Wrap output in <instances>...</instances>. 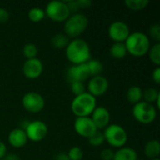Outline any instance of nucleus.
<instances>
[{
    "instance_id": "obj_22",
    "label": "nucleus",
    "mask_w": 160,
    "mask_h": 160,
    "mask_svg": "<svg viewBox=\"0 0 160 160\" xmlns=\"http://www.w3.org/2000/svg\"><path fill=\"white\" fill-rule=\"evenodd\" d=\"M86 64H87V67H88L91 77L101 75V73L103 72V65L99 60L91 58Z\"/></svg>"
},
{
    "instance_id": "obj_11",
    "label": "nucleus",
    "mask_w": 160,
    "mask_h": 160,
    "mask_svg": "<svg viewBox=\"0 0 160 160\" xmlns=\"http://www.w3.org/2000/svg\"><path fill=\"white\" fill-rule=\"evenodd\" d=\"M74 129L78 135L87 139L98 131L90 117H77L74 122Z\"/></svg>"
},
{
    "instance_id": "obj_41",
    "label": "nucleus",
    "mask_w": 160,
    "mask_h": 160,
    "mask_svg": "<svg viewBox=\"0 0 160 160\" xmlns=\"http://www.w3.org/2000/svg\"><path fill=\"white\" fill-rule=\"evenodd\" d=\"M151 160H159V158H156V159H151Z\"/></svg>"
},
{
    "instance_id": "obj_6",
    "label": "nucleus",
    "mask_w": 160,
    "mask_h": 160,
    "mask_svg": "<svg viewBox=\"0 0 160 160\" xmlns=\"http://www.w3.org/2000/svg\"><path fill=\"white\" fill-rule=\"evenodd\" d=\"M133 117L141 124L149 125L153 123L157 118V109L153 104L145 101H141L133 106L132 109Z\"/></svg>"
},
{
    "instance_id": "obj_12",
    "label": "nucleus",
    "mask_w": 160,
    "mask_h": 160,
    "mask_svg": "<svg viewBox=\"0 0 160 160\" xmlns=\"http://www.w3.org/2000/svg\"><path fill=\"white\" fill-rule=\"evenodd\" d=\"M109 88V81L106 77L102 75L92 77L87 84V90L90 95L93 97H100L103 96Z\"/></svg>"
},
{
    "instance_id": "obj_19",
    "label": "nucleus",
    "mask_w": 160,
    "mask_h": 160,
    "mask_svg": "<svg viewBox=\"0 0 160 160\" xmlns=\"http://www.w3.org/2000/svg\"><path fill=\"white\" fill-rule=\"evenodd\" d=\"M127 99L129 103L135 105L142 99V89L139 86H131L127 91Z\"/></svg>"
},
{
    "instance_id": "obj_7",
    "label": "nucleus",
    "mask_w": 160,
    "mask_h": 160,
    "mask_svg": "<svg viewBox=\"0 0 160 160\" xmlns=\"http://www.w3.org/2000/svg\"><path fill=\"white\" fill-rule=\"evenodd\" d=\"M45 15L55 22H65L70 16V11L64 1H51L45 8Z\"/></svg>"
},
{
    "instance_id": "obj_15",
    "label": "nucleus",
    "mask_w": 160,
    "mask_h": 160,
    "mask_svg": "<svg viewBox=\"0 0 160 160\" xmlns=\"http://www.w3.org/2000/svg\"><path fill=\"white\" fill-rule=\"evenodd\" d=\"M91 119L98 130L105 129L110 124L111 115L108 109L100 106V107H96V109L91 114Z\"/></svg>"
},
{
    "instance_id": "obj_40",
    "label": "nucleus",
    "mask_w": 160,
    "mask_h": 160,
    "mask_svg": "<svg viewBox=\"0 0 160 160\" xmlns=\"http://www.w3.org/2000/svg\"><path fill=\"white\" fill-rule=\"evenodd\" d=\"M155 103L157 104V108H158V109H160V96L158 98V99H157V101H156Z\"/></svg>"
},
{
    "instance_id": "obj_14",
    "label": "nucleus",
    "mask_w": 160,
    "mask_h": 160,
    "mask_svg": "<svg viewBox=\"0 0 160 160\" xmlns=\"http://www.w3.org/2000/svg\"><path fill=\"white\" fill-rule=\"evenodd\" d=\"M89 77H91L87 64L73 65L71 66L67 72V78L69 82H83Z\"/></svg>"
},
{
    "instance_id": "obj_8",
    "label": "nucleus",
    "mask_w": 160,
    "mask_h": 160,
    "mask_svg": "<svg viewBox=\"0 0 160 160\" xmlns=\"http://www.w3.org/2000/svg\"><path fill=\"white\" fill-rule=\"evenodd\" d=\"M22 104L25 111L32 113H38L43 110L45 100L40 94L36 92H28L22 97Z\"/></svg>"
},
{
    "instance_id": "obj_16",
    "label": "nucleus",
    "mask_w": 160,
    "mask_h": 160,
    "mask_svg": "<svg viewBox=\"0 0 160 160\" xmlns=\"http://www.w3.org/2000/svg\"><path fill=\"white\" fill-rule=\"evenodd\" d=\"M8 141L9 144L14 148H22L27 143V137L23 129L18 128L12 129L8 137Z\"/></svg>"
},
{
    "instance_id": "obj_18",
    "label": "nucleus",
    "mask_w": 160,
    "mask_h": 160,
    "mask_svg": "<svg viewBox=\"0 0 160 160\" xmlns=\"http://www.w3.org/2000/svg\"><path fill=\"white\" fill-rule=\"evenodd\" d=\"M113 160H138V155L133 148L122 147L114 152Z\"/></svg>"
},
{
    "instance_id": "obj_42",
    "label": "nucleus",
    "mask_w": 160,
    "mask_h": 160,
    "mask_svg": "<svg viewBox=\"0 0 160 160\" xmlns=\"http://www.w3.org/2000/svg\"><path fill=\"white\" fill-rule=\"evenodd\" d=\"M0 160H2V159H0Z\"/></svg>"
},
{
    "instance_id": "obj_26",
    "label": "nucleus",
    "mask_w": 160,
    "mask_h": 160,
    "mask_svg": "<svg viewBox=\"0 0 160 160\" xmlns=\"http://www.w3.org/2000/svg\"><path fill=\"white\" fill-rule=\"evenodd\" d=\"M45 11L39 8H33L28 11V19L32 22H38L45 17Z\"/></svg>"
},
{
    "instance_id": "obj_25",
    "label": "nucleus",
    "mask_w": 160,
    "mask_h": 160,
    "mask_svg": "<svg viewBox=\"0 0 160 160\" xmlns=\"http://www.w3.org/2000/svg\"><path fill=\"white\" fill-rule=\"evenodd\" d=\"M148 54H149V58L151 60V62L156 65L157 67H159L160 65V43L157 42L156 44H154L152 47H150L149 51H148Z\"/></svg>"
},
{
    "instance_id": "obj_2",
    "label": "nucleus",
    "mask_w": 160,
    "mask_h": 160,
    "mask_svg": "<svg viewBox=\"0 0 160 160\" xmlns=\"http://www.w3.org/2000/svg\"><path fill=\"white\" fill-rule=\"evenodd\" d=\"M128 51V53L135 57H142L148 53L151 47L149 38L142 32L130 33L127 40L124 42Z\"/></svg>"
},
{
    "instance_id": "obj_24",
    "label": "nucleus",
    "mask_w": 160,
    "mask_h": 160,
    "mask_svg": "<svg viewBox=\"0 0 160 160\" xmlns=\"http://www.w3.org/2000/svg\"><path fill=\"white\" fill-rule=\"evenodd\" d=\"M125 4L129 9L134 11H139L144 9L149 5V1L148 0H126Z\"/></svg>"
},
{
    "instance_id": "obj_31",
    "label": "nucleus",
    "mask_w": 160,
    "mask_h": 160,
    "mask_svg": "<svg viewBox=\"0 0 160 160\" xmlns=\"http://www.w3.org/2000/svg\"><path fill=\"white\" fill-rule=\"evenodd\" d=\"M149 34H150V37L156 40V41H159L160 40V25L156 23V24H153L150 26L149 28Z\"/></svg>"
},
{
    "instance_id": "obj_27",
    "label": "nucleus",
    "mask_w": 160,
    "mask_h": 160,
    "mask_svg": "<svg viewBox=\"0 0 160 160\" xmlns=\"http://www.w3.org/2000/svg\"><path fill=\"white\" fill-rule=\"evenodd\" d=\"M22 54L26 59L36 58L38 54V47L34 43H27L22 48Z\"/></svg>"
},
{
    "instance_id": "obj_28",
    "label": "nucleus",
    "mask_w": 160,
    "mask_h": 160,
    "mask_svg": "<svg viewBox=\"0 0 160 160\" xmlns=\"http://www.w3.org/2000/svg\"><path fill=\"white\" fill-rule=\"evenodd\" d=\"M88 141H89V143L95 147H98V146H100L104 143L105 142V138H104V135L102 132H100L99 130H98L93 136H91L90 138H88Z\"/></svg>"
},
{
    "instance_id": "obj_4",
    "label": "nucleus",
    "mask_w": 160,
    "mask_h": 160,
    "mask_svg": "<svg viewBox=\"0 0 160 160\" xmlns=\"http://www.w3.org/2000/svg\"><path fill=\"white\" fill-rule=\"evenodd\" d=\"M88 26V19L82 13H74L70 15L65 22L64 30L65 35L69 38H78L83 34Z\"/></svg>"
},
{
    "instance_id": "obj_21",
    "label": "nucleus",
    "mask_w": 160,
    "mask_h": 160,
    "mask_svg": "<svg viewBox=\"0 0 160 160\" xmlns=\"http://www.w3.org/2000/svg\"><path fill=\"white\" fill-rule=\"evenodd\" d=\"M69 38L65 35V34H55L54 36H52V38H51V44L53 48L55 49H66L67 46L69 43Z\"/></svg>"
},
{
    "instance_id": "obj_37",
    "label": "nucleus",
    "mask_w": 160,
    "mask_h": 160,
    "mask_svg": "<svg viewBox=\"0 0 160 160\" xmlns=\"http://www.w3.org/2000/svg\"><path fill=\"white\" fill-rule=\"evenodd\" d=\"M6 155H7V146L2 141H0V159H3Z\"/></svg>"
},
{
    "instance_id": "obj_30",
    "label": "nucleus",
    "mask_w": 160,
    "mask_h": 160,
    "mask_svg": "<svg viewBox=\"0 0 160 160\" xmlns=\"http://www.w3.org/2000/svg\"><path fill=\"white\" fill-rule=\"evenodd\" d=\"M69 160H82L83 158V151L78 146H74L69 149L68 153Z\"/></svg>"
},
{
    "instance_id": "obj_34",
    "label": "nucleus",
    "mask_w": 160,
    "mask_h": 160,
    "mask_svg": "<svg viewBox=\"0 0 160 160\" xmlns=\"http://www.w3.org/2000/svg\"><path fill=\"white\" fill-rule=\"evenodd\" d=\"M64 2L67 4V6H68V9H69V11H70V13H71V12H76V11L79 9V7H78V5H77V2H76V0L64 1Z\"/></svg>"
},
{
    "instance_id": "obj_10",
    "label": "nucleus",
    "mask_w": 160,
    "mask_h": 160,
    "mask_svg": "<svg viewBox=\"0 0 160 160\" xmlns=\"http://www.w3.org/2000/svg\"><path fill=\"white\" fill-rule=\"evenodd\" d=\"M108 35L114 42H125L130 35V29L125 22L114 21L109 26Z\"/></svg>"
},
{
    "instance_id": "obj_13",
    "label": "nucleus",
    "mask_w": 160,
    "mask_h": 160,
    "mask_svg": "<svg viewBox=\"0 0 160 160\" xmlns=\"http://www.w3.org/2000/svg\"><path fill=\"white\" fill-rule=\"evenodd\" d=\"M43 71V64L38 58L26 59L22 65V73L29 80L38 79Z\"/></svg>"
},
{
    "instance_id": "obj_23",
    "label": "nucleus",
    "mask_w": 160,
    "mask_h": 160,
    "mask_svg": "<svg viewBox=\"0 0 160 160\" xmlns=\"http://www.w3.org/2000/svg\"><path fill=\"white\" fill-rule=\"evenodd\" d=\"M160 96V93L158 89L154 87H149L142 91V98L144 99L145 102L153 104L157 101L158 98Z\"/></svg>"
},
{
    "instance_id": "obj_3",
    "label": "nucleus",
    "mask_w": 160,
    "mask_h": 160,
    "mask_svg": "<svg viewBox=\"0 0 160 160\" xmlns=\"http://www.w3.org/2000/svg\"><path fill=\"white\" fill-rule=\"evenodd\" d=\"M97 107V98L85 92L73 98L70 108L77 117H89Z\"/></svg>"
},
{
    "instance_id": "obj_17",
    "label": "nucleus",
    "mask_w": 160,
    "mask_h": 160,
    "mask_svg": "<svg viewBox=\"0 0 160 160\" xmlns=\"http://www.w3.org/2000/svg\"><path fill=\"white\" fill-rule=\"evenodd\" d=\"M144 155L149 159L158 158L160 155V143L158 140H151L144 146Z\"/></svg>"
},
{
    "instance_id": "obj_33",
    "label": "nucleus",
    "mask_w": 160,
    "mask_h": 160,
    "mask_svg": "<svg viewBox=\"0 0 160 160\" xmlns=\"http://www.w3.org/2000/svg\"><path fill=\"white\" fill-rule=\"evenodd\" d=\"M8 20H9V12L6 8H0V23L7 22Z\"/></svg>"
},
{
    "instance_id": "obj_5",
    "label": "nucleus",
    "mask_w": 160,
    "mask_h": 160,
    "mask_svg": "<svg viewBox=\"0 0 160 160\" xmlns=\"http://www.w3.org/2000/svg\"><path fill=\"white\" fill-rule=\"evenodd\" d=\"M105 142L115 148H122L128 142V133L120 125H109L103 132Z\"/></svg>"
},
{
    "instance_id": "obj_32",
    "label": "nucleus",
    "mask_w": 160,
    "mask_h": 160,
    "mask_svg": "<svg viewBox=\"0 0 160 160\" xmlns=\"http://www.w3.org/2000/svg\"><path fill=\"white\" fill-rule=\"evenodd\" d=\"M113 157L114 152L110 148L103 149L100 153V158L102 160H113Z\"/></svg>"
},
{
    "instance_id": "obj_20",
    "label": "nucleus",
    "mask_w": 160,
    "mask_h": 160,
    "mask_svg": "<svg viewBox=\"0 0 160 160\" xmlns=\"http://www.w3.org/2000/svg\"><path fill=\"white\" fill-rule=\"evenodd\" d=\"M111 55L115 59H123L128 54V51L124 42H114L110 49Z\"/></svg>"
},
{
    "instance_id": "obj_9",
    "label": "nucleus",
    "mask_w": 160,
    "mask_h": 160,
    "mask_svg": "<svg viewBox=\"0 0 160 160\" xmlns=\"http://www.w3.org/2000/svg\"><path fill=\"white\" fill-rule=\"evenodd\" d=\"M24 132L28 140L38 142L42 141L48 135V127L44 122L37 120L29 122L24 129Z\"/></svg>"
},
{
    "instance_id": "obj_29",
    "label": "nucleus",
    "mask_w": 160,
    "mask_h": 160,
    "mask_svg": "<svg viewBox=\"0 0 160 160\" xmlns=\"http://www.w3.org/2000/svg\"><path fill=\"white\" fill-rule=\"evenodd\" d=\"M70 89L72 94L77 97L85 93V85L82 82H70Z\"/></svg>"
},
{
    "instance_id": "obj_36",
    "label": "nucleus",
    "mask_w": 160,
    "mask_h": 160,
    "mask_svg": "<svg viewBox=\"0 0 160 160\" xmlns=\"http://www.w3.org/2000/svg\"><path fill=\"white\" fill-rule=\"evenodd\" d=\"M152 78H153V81L157 83V84H159L160 83V68L159 67H157L155 68V70L153 71V74H152Z\"/></svg>"
},
{
    "instance_id": "obj_1",
    "label": "nucleus",
    "mask_w": 160,
    "mask_h": 160,
    "mask_svg": "<svg viewBox=\"0 0 160 160\" xmlns=\"http://www.w3.org/2000/svg\"><path fill=\"white\" fill-rule=\"evenodd\" d=\"M66 56L73 65L85 64L91 59V50L85 40L74 38L66 48Z\"/></svg>"
},
{
    "instance_id": "obj_39",
    "label": "nucleus",
    "mask_w": 160,
    "mask_h": 160,
    "mask_svg": "<svg viewBox=\"0 0 160 160\" xmlns=\"http://www.w3.org/2000/svg\"><path fill=\"white\" fill-rule=\"evenodd\" d=\"M55 159L56 160H69V158H68V154H66V153H60V154H58V155L56 156Z\"/></svg>"
},
{
    "instance_id": "obj_38",
    "label": "nucleus",
    "mask_w": 160,
    "mask_h": 160,
    "mask_svg": "<svg viewBox=\"0 0 160 160\" xmlns=\"http://www.w3.org/2000/svg\"><path fill=\"white\" fill-rule=\"evenodd\" d=\"M2 160H20V158L16 155V154H8L4 157V158Z\"/></svg>"
},
{
    "instance_id": "obj_35",
    "label": "nucleus",
    "mask_w": 160,
    "mask_h": 160,
    "mask_svg": "<svg viewBox=\"0 0 160 160\" xmlns=\"http://www.w3.org/2000/svg\"><path fill=\"white\" fill-rule=\"evenodd\" d=\"M79 8H88L92 5V1L90 0H76Z\"/></svg>"
}]
</instances>
